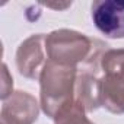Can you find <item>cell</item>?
I'll return each mask as SVG.
<instances>
[{
    "instance_id": "cell-4",
    "label": "cell",
    "mask_w": 124,
    "mask_h": 124,
    "mask_svg": "<svg viewBox=\"0 0 124 124\" xmlns=\"http://www.w3.org/2000/svg\"><path fill=\"white\" fill-rule=\"evenodd\" d=\"M91 10L92 21L102 35L124 38V0H96Z\"/></svg>"
},
{
    "instance_id": "cell-5",
    "label": "cell",
    "mask_w": 124,
    "mask_h": 124,
    "mask_svg": "<svg viewBox=\"0 0 124 124\" xmlns=\"http://www.w3.org/2000/svg\"><path fill=\"white\" fill-rule=\"evenodd\" d=\"M45 38L44 34H34L28 37L16 51V66L22 76L28 79H39L45 60Z\"/></svg>"
},
{
    "instance_id": "cell-8",
    "label": "cell",
    "mask_w": 124,
    "mask_h": 124,
    "mask_svg": "<svg viewBox=\"0 0 124 124\" xmlns=\"http://www.w3.org/2000/svg\"><path fill=\"white\" fill-rule=\"evenodd\" d=\"M12 82H13V80H12V78H10V75H9L8 66L3 64V86H2V99H3V101L8 99V98L12 95V92L8 89V86L12 88V85H13Z\"/></svg>"
},
{
    "instance_id": "cell-1",
    "label": "cell",
    "mask_w": 124,
    "mask_h": 124,
    "mask_svg": "<svg viewBox=\"0 0 124 124\" xmlns=\"http://www.w3.org/2000/svg\"><path fill=\"white\" fill-rule=\"evenodd\" d=\"M78 67L47 60L39 76V105L47 117L55 118L76 101Z\"/></svg>"
},
{
    "instance_id": "cell-9",
    "label": "cell",
    "mask_w": 124,
    "mask_h": 124,
    "mask_svg": "<svg viewBox=\"0 0 124 124\" xmlns=\"http://www.w3.org/2000/svg\"><path fill=\"white\" fill-rule=\"evenodd\" d=\"M0 124H8L6 121H2V120H0Z\"/></svg>"
},
{
    "instance_id": "cell-6",
    "label": "cell",
    "mask_w": 124,
    "mask_h": 124,
    "mask_svg": "<svg viewBox=\"0 0 124 124\" xmlns=\"http://www.w3.org/2000/svg\"><path fill=\"white\" fill-rule=\"evenodd\" d=\"M39 104L28 92L16 91L3 101L0 120L8 124H34L39 114Z\"/></svg>"
},
{
    "instance_id": "cell-3",
    "label": "cell",
    "mask_w": 124,
    "mask_h": 124,
    "mask_svg": "<svg viewBox=\"0 0 124 124\" xmlns=\"http://www.w3.org/2000/svg\"><path fill=\"white\" fill-rule=\"evenodd\" d=\"M101 107L124 114V48H108L101 60Z\"/></svg>"
},
{
    "instance_id": "cell-7",
    "label": "cell",
    "mask_w": 124,
    "mask_h": 124,
    "mask_svg": "<svg viewBox=\"0 0 124 124\" xmlns=\"http://www.w3.org/2000/svg\"><path fill=\"white\" fill-rule=\"evenodd\" d=\"M55 124H93L88 117H86V111L85 108L78 104L76 101L67 107L66 109H63L55 118H54Z\"/></svg>"
},
{
    "instance_id": "cell-2",
    "label": "cell",
    "mask_w": 124,
    "mask_h": 124,
    "mask_svg": "<svg viewBox=\"0 0 124 124\" xmlns=\"http://www.w3.org/2000/svg\"><path fill=\"white\" fill-rule=\"evenodd\" d=\"M96 45V38L72 29H57L47 35L45 51L48 60L54 63L79 67L91 57Z\"/></svg>"
}]
</instances>
